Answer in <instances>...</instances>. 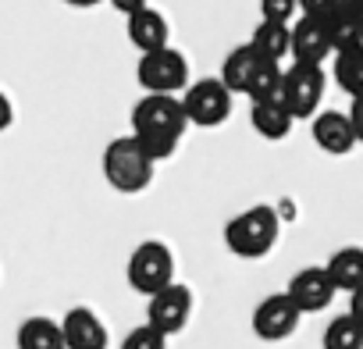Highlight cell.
Instances as JSON below:
<instances>
[{
    "instance_id": "6da1fadb",
    "label": "cell",
    "mask_w": 363,
    "mask_h": 349,
    "mask_svg": "<svg viewBox=\"0 0 363 349\" xmlns=\"http://www.w3.org/2000/svg\"><path fill=\"white\" fill-rule=\"evenodd\" d=\"M278 232H281L278 211L267 207V204H257V207L235 214L225 225V246L235 257H242V260H260V257H267L274 250Z\"/></svg>"
},
{
    "instance_id": "7a4b0ae2",
    "label": "cell",
    "mask_w": 363,
    "mask_h": 349,
    "mask_svg": "<svg viewBox=\"0 0 363 349\" xmlns=\"http://www.w3.org/2000/svg\"><path fill=\"white\" fill-rule=\"evenodd\" d=\"M104 179L107 186H114L118 193L132 196V193H143L150 182H153V160L143 153V146L135 143V135H118L107 143L104 150Z\"/></svg>"
},
{
    "instance_id": "3957f363",
    "label": "cell",
    "mask_w": 363,
    "mask_h": 349,
    "mask_svg": "<svg viewBox=\"0 0 363 349\" xmlns=\"http://www.w3.org/2000/svg\"><path fill=\"white\" fill-rule=\"evenodd\" d=\"M186 128H189V121H186V111H182V96L146 93V96L135 100V107H132V135L182 143Z\"/></svg>"
},
{
    "instance_id": "277c9868",
    "label": "cell",
    "mask_w": 363,
    "mask_h": 349,
    "mask_svg": "<svg viewBox=\"0 0 363 349\" xmlns=\"http://www.w3.org/2000/svg\"><path fill=\"white\" fill-rule=\"evenodd\" d=\"M135 82L146 93H157V96L186 93L189 89V61H186V54L174 50V47L143 54L139 57V68H135Z\"/></svg>"
},
{
    "instance_id": "5b68a950",
    "label": "cell",
    "mask_w": 363,
    "mask_h": 349,
    "mask_svg": "<svg viewBox=\"0 0 363 349\" xmlns=\"http://www.w3.org/2000/svg\"><path fill=\"white\" fill-rule=\"evenodd\" d=\"M125 278H128V285L135 292H143L150 299L153 292H160V289H167L174 282V253L164 243L146 239V243H139L132 250L128 267H125Z\"/></svg>"
},
{
    "instance_id": "8992f818",
    "label": "cell",
    "mask_w": 363,
    "mask_h": 349,
    "mask_svg": "<svg viewBox=\"0 0 363 349\" xmlns=\"http://www.w3.org/2000/svg\"><path fill=\"white\" fill-rule=\"evenodd\" d=\"M232 93L221 79H200V82H189V89L182 93V111H186V121L189 125H200V128H218L232 118Z\"/></svg>"
},
{
    "instance_id": "52a82bcc",
    "label": "cell",
    "mask_w": 363,
    "mask_h": 349,
    "mask_svg": "<svg viewBox=\"0 0 363 349\" xmlns=\"http://www.w3.org/2000/svg\"><path fill=\"white\" fill-rule=\"evenodd\" d=\"M324 89H328L324 68L292 65V68H285V79H281V104H285V111L296 121L299 118H317V107L324 100Z\"/></svg>"
},
{
    "instance_id": "ba28073f",
    "label": "cell",
    "mask_w": 363,
    "mask_h": 349,
    "mask_svg": "<svg viewBox=\"0 0 363 349\" xmlns=\"http://www.w3.org/2000/svg\"><path fill=\"white\" fill-rule=\"evenodd\" d=\"M189 317H193V292H189V285H182V282H171L167 289H160V292H153L146 299V324L157 328L167 338L186 328Z\"/></svg>"
},
{
    "instance_id": "9c48e42d",
    "label": "cell",
    "mask_w": 363,
    "mask_h": 349,
    "mask_svg": "<svg viewBox=\"0 0 363 349\" xmlns=\"http://www.w3.org/2000/svg\"><path fill=\"white\" fill-rule=\"evenodd\" d=\"M299 321H303V314L296 310V303L285 292L264 296L253 310V331L264 342H285L289 335H296Z\"/></svg>"
},
{
    "instance_id": "30bf717a",
    "label": "cell",
    "mask_w": 363,
    "mask_h": 349,
    "mask_svg": "<svg viewBox=\"0 0 363 349\" xmlns=\"http://www.w3.org/2000/svg\"><path fill=\"white\" fill-rule=\"evenodd\" d=\"M331 40H328V29H324V18H313V15H299L292 22V65H306V68H324V61L331 57Z\"/></svg>"
},
{
    "instance_id": "8fae6325",
    "label": "cell",
    "mask_w": 363,
    "mask_h": 349,
    "mask_svg": "<svg viewBox=\"0 0 363 349\" xmlns=\"http://www.w3.org/2000/svg\"><path fill=\"white\" fill-rule=\"evenodd\" d=\"M285 296L296 303L299 314H320V310L331 306V299H335V285H331V278H328L324 267H303V271L292 275Z\"/></svg>"
},
{
    "instance_id": "7c38bea8",
    "label": "cell",
    "mask_w": 363,
    "mask_h": 349,
    "mask_svg": "<svg viewBox=\"0 0 363 349\" xmlns=\"http://www.w3.org/2000/svg\"><path fill=\"white\" fill-rule=\"evenodd\" d=\"M324 29H328V40H331L335 54L363 47V15L356 8V0H338V4L324 15Z\"/></svg>"
},
{
    "instance_id": "4fadbf2b",
    "label": "cell",
    "mask_w": 363,
    "mask_h": 349,
    "mask_svg": "<svg viewBox=\"0 0 363 349\" xmlns=\"http://www.w3.org/2000/svg\"><path fill=\"white\" fill-rule=\"evenodd\" d=\"M125 36H128V43H132L139 54H153V50L171 47V43H167V40H171V26H167V18H164L157 8H143V11L128 15V18H125Z\"/></svg>"
},
{
    "instance_id": "5bb4252c",
    "label": "cell",
    "mask_w": 363,
    "mask_h": 349,
    "mask_svg": "<svg viewBox=\"0 0 363 349\" xmlns=\"http://www.w3.org/2000/svg\"><path fill=\"white\" fill-rule=\"evenodd\" d=\"M310 132H313L317 150H324L328 157H345L352 146H359L356 143V132H352V121H349L345 111H320L313 118V128Z\"/></svg>"
},
{
    "instance_id": "9a60e30c",
    "label": "cell",
    "mask_w": 363,
    "mask_h": 349,
    "mask_svg": "<svg viewBox=\"0 0 363 349\" xmlns=\"http://www.w3.org/2000/svg\"><path fill=\"white\" fill-rule=\"evenodd\" d=\"M65 349H107V328L89 306H72L61 321Z\"/></svg>"
},
{
    "instance_id": "2e32d148",
    "label": "cell",
    "mask_w": 363,
    "mask_h": 349,
    "mask_svg": "<svg viewBox=\"0 0 363 349\" xmlns=\"http://www.w3.org/2000/svg\"><path fill=\"white\" fill-rule=\"evenodd\" d=\"M267 61L250 47V43H239L235 50H228V57L221 61V82L228 86V93L232 96H246L250 93V86H253V79L260 75V68H264Z\"/></svg>"
},
{
    "instance_id": "e0dca14e",
    "label": "cell",
    "mask_w": 363,
    "mask_h": 349,
    "mask_svg": "<svg viewBox=\"0 0 363 349\" xmlns=\"http://www.w3.org/2000/svg\"><path fill=\"white\" fill-rule=\"evenodd\" d=\"M324 271H328L335 292H338V289H342V292L363 289V246H342V250H335V253L328 257Z\"/></svg>"
},
{
    "instance_id": "ac0fdd59",
    "label": "cell",
    "mask_w": 363,
    "mask_h": 349,
    "mask_svg": "<svg viewBox=\"0 0 363 349\" xmlns=\"http://www.w3.org/2000/svg\"><path fill=\"white\" fill-rule=\"evenodd\" d=\"M250 47L267 61V65H281L292 50V26L281 22H260L250 36Z\"/></svg>"
},
{
    "instance_id": "d6986e66",
    "label": "cell",
    "mask_w": 363,
    "mask_h": 349,
    "mask_svg": "<svg viewBox=\"0 0 363 349\" xmlns=\"http://www.w3.org/2000/svg\"><path fill=\"white\" fill-rule=\"evenodd\" d=\"M250 121H253L257 135H264V139H271V143L285 139V135L292 132V125H296V118L285 111V104H281V100L250 104Z\"/></svg>"
},
{
    "instance_id": "ffe728a7",
    "label": "cell",
    "mask_w": 363,
    "mask_h": 349,
    "mask_svg": "<svg viewBox=\"0 0 363 349\" xmlns=\"http://www.w3.org/2000/svg\"><path fill=\"white\" fill-rule=\"evenodd\" d=\"M15 342L18 349H65V331L54 317H26L18 324Z\"/></svg>"
},
{
    "instance_id": "44dd1931",
    "label": "cell",
    "mask_w": 363,
    "mask_h": 349,
    "mask_svg": "<svg viewBox=\"0 0 363 349\" xmlns=\"http://www.w3.org/2000/svg\"><path fill=\"white\" fill-rule=\"evenodd\" d=\"M320 345L324 349H363V324L345 310V314H338V317L328 321Z\"/></svg>"
},
{
    "instance_id": "7402d4cb",
    "label": "cell",
    "mask_w": 363,
    "mask_h": 349,
    "mask_svg": "<svg viewBox=\"0 0 363 349\" xmlns=\"http://www.w3.org/2000/svg\"><path fill=\"white\" fill-rule=\"evenodd\" d=\"M335 82L356 100L363 96V47L335 54Z\"/></svg>"
},
{
    "instance_id": "603a6c76",
    "label": "cell",
    "mask_w": 363,
    "mask_h": 349,
    "mask_svg": "<svg viewBox=\"0 0 363 349\" xmlns=\"http://www.w3.org/2000/svg\"><path fill=\"white\" fill-rule=\"evenodd\" d=\"M121 349H167V335H160V331L150 328V324H139V328H132V331L125 335Z\"/></svg>"
},
{
    "instance_id": "cb8c5ba5",
    "label": "cell",
    "mask_w": 363,
    "mask_h": 349,
    "mask_svg": "<svg viewBox=\"0 0 363 349\" xmlns=\"http://www.w3.org/2000/svg\"><path fill=\"white\" fill-rule=\"evenodd\" d=\"M299 11V0H260V22H281V26H292Z\"/></svg>"
},
{
    "instance_id": "d4e9b609",
    "label": "cell",
    "mask_w": 363,
    "mask_h": 349,
    "mask_svg": "<svg viewBox=\"0 0 363 349\" xmlns=\"http://www.w3.org/2000/svg\"><path fill=\"white\" fill-rule=\"evenodd\" d=\"M335 4H338V0H299V11L303 15H313V18H324Z\"/></svg>"
},
{
    "instance_id": "484cf974",
    "label": "cell",
    "mask_w": 363,
    "mask_h": 349,
    "mask_svg": "<svg viewBox=\"0 0 363 349\" xmlns=\"http://www.w3.org/2000/svg\"><path fill=\"white\" fill-rule=\"evenodd\" d=\"M349 121H352L356 143H363V96H356V100H352V107H349Z\"/></svg>"
},
{
    "instance_id": "4316f807",
    "label": "cell",
    "mask_w": 363,
    "mask_h": 349,
    "mask_svg": "<svg viewBox=\"0 0 363 349\" xmlns=\"http://www.w3.org/2000/svg\"><path fill=\"white\" fill-rule=\"evenodd\" d=\"M111 4L128 18V15H135V11H143V8H150V0H111Z\"/></svg>"
},
{
    "instance_id": "83f0119b",
    "label": "cell",
    "mask_w": 363,
    "mask_h": 349,
    "mask_svg": "<svg viewBox=\"0 0 363 349\" xmlns=\"http://www.w3.org/2000/svg\"><path fill=\"white\" fill-rule=\"evenodd\" d=\"M11 121H15V107H11L8 93H0V132L11 128Z\"/></svg>"
},
{
    "instance_id": "f1b7e54d",
    "label": "cell",
    "mask_w": 363,
    "mask_h": 349,
    "mask_svg": "<svg viewBox=\"0 0 363 349\" xmlns=\"http://www.w3.org/2000/svg\"><path fill=\"white\" fill-rule=\"evenodd\" d=\"M349 314L363 324V289H356V292H349Z\"/></svg>"
},
{
    "instance_id": "f546056e",
    "label": "cell",
    "mask_w": 363,
    "mask_h": 349,
    "mask_svg": "<svg viewBox=\"0 0 363 349\" xmlns=\"http://www.w3.org/2000/svg\"><path fill=\"white\" fill-rule=\"evenodd\" d=\"M68 8H96V4H104V0H65Z\"/></svg>"
},
{
    "instance_id": "4dcf8cb0",
    "label": "cell",
    "mask_w": 363,
    "mask_h": 349,
    "mask_svg": "<svg viewBox=\"0 0 363 349\" xmlns=\"http://www.w3.org/2000/svg\"><path fill=\"white\" fill-rule=\"evenodd\" d=\"M356 8H359V15H363V0H356Z\"/></svg>"
}]
</instances>
